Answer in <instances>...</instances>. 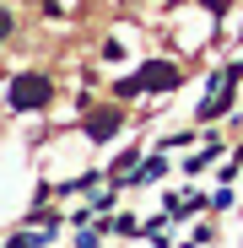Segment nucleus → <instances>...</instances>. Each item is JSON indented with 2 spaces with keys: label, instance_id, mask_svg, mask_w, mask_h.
Instances as JSON below:
<instances>
[{
  "label": "nucleus",
  "instance_id": "obj_4",
  "mask_svg": "<svg viewBox=\"0 0 243 248\" xmlns=\"http://www.w3.org/2000/svg\"><path fill=\"white\" fill-rule=\"evenodd\" d=\"M11 27H16V16H11V11H0V44L11 38Z\"/></svg>",
  "mask_w": 243,
  "mask_h": 248
},
{
  "label": "nucleus",
  "instance_id": "obj_2",
  "mask_svg": "<svg viewBox=\"0 0 243 248\" xmlns=\"http://www.w3.org/2000/svg\"><path fill=\"white\" fill-rule=\"evenodd\" d=\"M178 87V65H168V60H151V65H141L135 76H125L119 81V92H173Z\"/></svg>",
  "mask_w": 243,
  "mask_h": 248
},
{
  "label": "nucleus",
  "instance_id": "obj_1",
  "mask_svg": "<svg viewBox=\"0 0 243 248\" xmlns=\"http://www.w3.org/2000/svg\"><path fill=\"white\" fill-rule=\"evenodd\" d=\"M49 97H54V81L44 70H22V76H11V87H6L11 108H44Z\"/></svg>",
  "mask_w": 243,
  "mask_h": 248
},
{
  "label": "nucleus",
  "instance_id": "obj_3",
  "mask_svg": "<svg viewBox=\"0 0 243 248\" xmlns=\"http://www.w3.org/2000/svg\"><path fill=\"white\" fill-rule=\"evenodd\" d=\"M87 135H92V140H113V135H119V108L92 113V119H87Z\"/></svg>",
  "mask_w": 243,
  "mask_h": 248
}]
</instances>
